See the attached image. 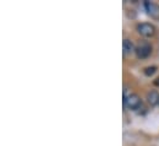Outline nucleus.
I'll use <instances>...</instances> for the list:
<instances>
[{
	"label": "nucleus",
	"mask_w": 159,
	"mask_h": 146,
	"mask_svg": "<svg viewBox=\"0 0 159 146\" xmlns=\"http://www.w3.org/2000/svg\"><path fill=\"white\" fill-rule=\"evenodd\" d=\"M123 105L128 110H138L142 106V101L138 95L136 93H129L127 97H123Z\"/></svg>",
	"instance_id": "nucleus-1"
},
{
	"label": "nucleus",
	"mask_w": 159,
	"mask_h": 146,
	"mask_svg": "<svg viewBox=\"0 0 159 146\" xmlns=\"http://www.w3.org/2000/svg\"><path fill=\"white\" fill-rule=\"evenodd\" d=\"M134 53H136V55H137L138 59H146L152 53V45L148 42H142V43H139L136 47Z\"/></svg>",
	"instance_id": "nucleus-2"
},
{
	"label": "nucleus",
	"mask_w": 159,
	"mask_h": 146,
	"mask_svg": "<svg viewBox=\"0 0 159 146\" xmlns=\"http://www.w3.org/2000/svg\"><path fill=\"white\" fill-rule=\"evenodd\" d=\"M137 31H138V33H139L141 36H143V37H152L156 33L154 26L151 25V24H147V22L139 24V25L137 26Z\"/></svg>",
	"instance_id": "nucleus-3"
},
{
	"label": "nucleus",
	"mask_w": 159,
	"mask_h": 146,
	"mask_svg": "<svg viewBox=\"0 0 159 146\" xmlns=\"http://www.w3.org/2000/svg\"><path fill=\"white\" fill-rule=\"evenodd\" d=\"M144 7L147 10V14L154 19V20H159V5L151 2V1H146L144 2Z\"/></svg>",
	"instance_id": "nucleus-4"
},
{
	"label": "nucleus",
	"mask_w": 159,
	"mask_h": 146,
	"mask_svg": "<svg viewBox=\"0 0 159 146\" xmlns=\"http://www.w3.org/2000/svg\"><path fill=\"white\" fill-rule=\"evenodd\" d=\"M147 101L151 106H157L159 105V93L157 91H151L147 95Z\"/></svg>",
	"instance_id": "nucleus-5"
},
{
	"label": "nucleus",
	"mask_w": 159,
	"mask_h": 146,
	"mask_svg": "<svg viewBox=\"0 0 159 146\" xmlns=\"http://www.w3.org/2000/svg\"><path fill=\"white\" fill-rule=\"evenodd\" d=\"M134 50H136V48H134L132 41L125 39V41H123V53H125V54H131V53H133Z\"/></svg>",
	"instance_id": "nucleus-6"
},
{
	"label": "nucleus",
	"mask_w": 159,
	"mask_h": 146,
	"mask_svg": "<svg viewBox=\"0 0 159 146\" xmlns=\"http://www.w3.org/2000/svg\"><path fill=\"white\" fill-rule=\"evenodd\" d=\"M156 71H157V68L156 67H148V68L144 69V75L146 76H152Z\"/></svg>",
	"instance_id": "nucleus-7"
},
{
	"label": "nucleus",
	"mask_w": 159,
	"mask_h": 146,
	"mask_svg": "<svg viewBox=\"0 0 159 146\" xmlns=\"http://www.w3.org/2000/svg\"><path fill=\"white\" fill-rule=\"evenodd\" d=\"M154 85H159V79H157V80L154 81Z\"/></svg>",
	"instance_id": "nucleus-8"
}]
</instances>
